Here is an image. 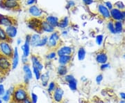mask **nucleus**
Here are the masks:
<instances>
[{
    "label": "nucleus",
    "mask_w": 125,
    "mask_h": 103,
    "mask_svg": "<svg viewBox=\"0 0 125 103\" xmlns=\"http://www.w3.org/2000/svg\"><path fill=\"white\" fill-rule=\"evenodd\" d=\"M70 24V19L67 16L63 17L62 19H59V23H58V28H59L61 30H65L67 27L69 26Z\"/></svg>",
    "instance_id": "nucleus-21"
},
{
    "label": "nucleus",
    "mask_w": 125,
    "mask_h": 103,
    "mask_svg": "<svg viewBox=\"0 0 125 103\" xmlns=\"http://www.w3.org/2000/svg\"><path fill=\"white\" fill-rule=\"evenodd\" d=\"M28 13L33 17H36L40 19L44 15V12L40 7H38L36 5H32L30 6L28 9Z\"/></svg>",
    "instance_id": "nucleus-7"
},
{
    "label": "nucleus",
    "mask_w": 125,
    "mask_h": 103,
    "mask_svg": "<svg viewBox=\"0 0 125 103\" xmlns=\"http://www.w3.org/2000/svg\"><path fill=\"white\" fill-rule=\"evenodd\" d=\"M68 84V86L70 88V89L72 91H75L77 90V85H78V82L76 78H74V80L70 81L67 82Z\"/></svg>",
    "instance_id": "nucleus-28"
},
{
    "label": "nucleus",
    "mask_w": 125,
    "mask_h": 103,
    "mask_svg": "<svg viewBox=\"0 0 125 103\" xmlns=\"http://www.w3.org/2000/svg\"><path fill=\"white\" fill-rule=\"evenodd\" d=\"M21 60H22V62L23 63V64H28L29 63V58L28 57H26L24 55L22 56V58H21Z\"/></svg>",
    "instance_id": "nucleus-41"
},
{
    "label": "nucleus",
    "mask_w": 125,
    "mask_h": 103,
    "mask_svg": "<svg viewBox=\"0 0 125 103\" xmlns=\"http://www.w3.org/2000/svg\"><path fill=\"white\" fill-rule=\"evenodd\" d=\"M11 69V62L10 58L0 55V72L8 73Z\"/></svg>",
    "instance_id": "nucleus-6"
},
{
    "label": "nucleus",
    "mask_w": 125,
    "mask_h": 103,
    "mask_svg": "<svg viewBox=\"0 0 125 103\" xmlns=\"http://www.w3.org/2000/svg\"><path fill=\"white\" fill-rule=\"evenodd\" d=\"M75 77H74V76H72V75H65V76H64V79H65V80L67 82H70V81L72 80H74Z\"/></svg>",
    "instance_id": "nucleus-39"
},
{
    "label": "nucleus",
    "mask_w": 125,
    "mask_h": 103,
    "mask_svg": "<svg viewBox=\"0 0 125 103\" xmlns=\"http://www.w3.org/2000/svg\"><path fill=\"white\" fill-rule=\"evenodd\" d=\"M38 95H37L35 93L31 92V102H32V103H37V102H38Z\"/></svg>",
    "instance_id": "nucleus-35"
},
{
    "label": "nucleus",
    "mask_w": 125,
    "mask_h": 103,
    "mask_svg": "<svg viewBox=\"0 0 125 103\" xmlns=\"http://www.w3.org/2000/svg\"><path fill=\"white\" fill-rule=\"evenodd\" d=\"M97 10L99 15L103 17V19L106 20H109L111 19V13L110 10L108 9L107 7L104 4H100L97 6Z\"/></svg>",
    "instance_id": "nucleus-9"
},
{
    "label": "nucleus",
    "mask_w": 125,
    "mask_h": 103,
    "mask_svg": "<svg viewBox=\"0 0 125 103\" xmlns=\"http://www.w3.org/2000/svg\"><path fill=\"white\" fill-rule=\"evenodd\" d=\"M32 69H33V74L36 77V79L37 80H39L40 79V76H41V71L36 67L32 66Z\"/></svg>",
    "instance_id": "nucleus-33"
},
{
    "label": "nucleus",
    "mask_w": 125,
    "mask_h": 103,
    "mask_svg": "<svg viewBox=\"0 0 125 103\" xmlns=\"http://www.w3.org/2000/svg\"><path fill=\"white\" fill-rule=\"evenodd\" d=\"M109 64H107V63H105V64H102V65H101V67H100V69H101V70H105L106 69H108V68H109Z\"/></svg>",
    "instance_id": "nucleus-44"
},
{
    "label": "nucleus",
    "mask_w": 125,
    "mask_h": 103,
    "mask_svg": "<svg viewBox=\"0 0 125 103\" xmlns=\"http://www.w3.org/2000/svg\"><path fill=\"white\" fill-rule=\"evenodd\" d=\"M120 96H121V98L123 99V100H125V93H121Z\"/></svg>",
    "instance_id": "nucleus-50"
},
{
    "label": "nucleus",
    "mask_w": 125,
    "mask_h": 103,
    "mask_svg": "<svg viewBox=\"0 0 125 103\" xmlns=\"http://www.w3.org/2000/svg\"><path fill=\"white\" fill-rule=\"evenodd\" d=\"M106 28L108 30V31L110 32L111 34H116L115 29V27H114V21L112 20L111 19L108 21Z\"/></svg>",
    "instance_id": "nucleus-26"
},
{
    "label": "nucleus",
    "mask_w": 125,
    "mask_h": 103,
    "mask_svg": "<svg viewBox=\"0 0 125 103\" xmlns=\"http://www.w3.org/2000/svg\"><path fill=\"white\" fill-rule=\"evenodd\" d=\"M72 59V55H61V56H58V62L59 64L61 65L67 66L71 62Z\"/></svg>",
    "instance_id": "nucleus-19"
},
{
    "label": "nucleus",
    "mask_w": 125,
    "mask_h": 103,
    "mask_svg": "<svg viewBox=\"0 0 125 103\" xmlns=\"http://www.w3.org/2000/svg\"><path fill=\"white\" fill-rule=\"evenodd\" d=\"M6 103V102H5V103Z\"/></svg>",
    "instance_id": "nucleus-54"
},
{
    "label": "nucleus",
    "mask_w": 125,
    "mask_h": 103,
    "mask_svg": "<svg viewBox=\"0 0 125 103\" xmlns=\"http://www.w3.org/2000/svg\"><path fill=\"white\" fill-rule=\"evenodd\" d=\"M120 103H125V100H122Z\"/></svg>",
    "instance_id": "nucleus-51"
},
{
    "label": "nucleus",
    "mask_w": 125,
    "mask_h": 103,
    "mask_svg": "<svg viewBox=\"0 0 125 103\" xmlns=\"http://www.w3.org/2000/svg\"><path fill=\"white\" fill-rule=\"evenodd\" d=\"M31 35L30 34H28L26 35L25 37V41L24 44L21 46V48L22 50L23 55L26 56V57H29L30 55V40H31Z\"/></svg>",
    "instance_id": "nucleus-11"
},
{
    "label": "nucleus",
    "mask_w": 125,
    "mask_h": 103,
    "mask_svg": "<svg viewBox=\"0 0 125 103\" xmlns=\"http://www.w3.org/2000/svg\"><path fill=\"white\" fill-rule=\"evenodd\" d=\"M15 24V20L12 17L0 14V26L2 28L9 26Z\"/></svg>",
    "instance_id": "nucleus-8"
},
{
    "label": "nucleus",
    "mask_w": 125,
    "mask_h": 103,
    "mask_svg": "<svg viewBox=\"0 0 125 103\" xmlns=\"http://www.w3.org/2000/svg\"><path fill=\"white\" fill-rule=\"evenodd\" d=\"M82 1L87 6H89V5L92 4L94 2V0H82Z\"/></svg>",
    "instance_id": "nucleus-46"
},
{
    "label": "nucleus",
    "mask_w": 125,
    "mask_h": 103,
    "mask_svg": "<svg viewBox=\"0 0 125 103\" xmlns=\"http://www.w3.org/2000/svg\"><path fill=\"white\" fill-rule=\"evenodd\" d=\"M9 38L6 35L5 32V29L1 26H0V42L1 41H9Z\"/></svg>",
    "instance_id": "nucleus-31"
},
{
    "label": "nucleus",
    "mask_w": 125,
    "mask_h": 103,
    "mask_svg": "<svg viewBox=\"0 0 125 103\" xmlns=\"http://www.w3.org/2000/svg\"><path fill=\"white\" fill-rule=\"evenodd\" d=\"M31 61L32 62V66L37 67L40 71H42L44 69V65L42 63L40 58L36 55H32L31 56Z\"/></svg>",
    "instance_id": "nucleus-16"
},
{
    "label": "nucleus",
    "mask_w": 125,
    "mask_h": 103,
    "mask_svg": "<svg viewBox=\"0 0 125 103\" xmlns=\"http://www.w3.org/2000/svg\"><path fill=\"white\" fill-rule=\"evenodd\" d=\"M40 33H52L55 31L56 28L51 26L47 22L45 19H42L40 22Z\"/></svg>",
    "instance_id": "nucleus-12"
},
{
    "label": "nucleus",
    "mask_w": 125,
    "mask_h": 103,
    "mask_svg": "<svg viewBox=\"0 0 125 103\" xmlns=\"http://www.w3.org/2000/svg\"><path fill=\"white\" fill-rule=\"evenodd\" d=\"M61 42V37L58 31H54L50 33L48 38V42L47 46L49 49L54 50V49H57L60 44Z\"/></svg>",
    "instance_id": "nucleus-2"
},
{
    "label": "nucleus",
    "mask_w": 125,
    "mask_h": 103,
    "mask_svg": "<svg viewBox=\"0 0 125 103\" xmlns=\"http://www.w3.org/2000/svg\"><path fill=\"white\" fill-rule=\"evenodd\" d=\"M19 61H20V55L18 52V48L16 46L13 49V53L11 58V69L13 70L17 69L19 64Z\"/></svg>",
    "instance_id": "nucleus-13"
},
{
    "label": "nucleus",
    "mask_w": 125,
    "mask_h": 103,
    "mask_svg": "<svg viewBox=\"0 0 125 103\" xmlns=\"http://www.w3.org/2000/svg\"><path fill=\"white\" fill-rule=\"evenodd\" d=\"M1 7L6 10H17L20 7V4L16 1H9V0H1L0 2Z\"/></svg>",
    "instance_id": "nucleus-5"
},
{
    "label": "nucleus",
    "mask_w": 125,
    "mask_h": 103,
    "mask_svg": "<svg viewBox=\"0 0 125 103\" xmlns=\"http://www.w3.org/2000/svg\"><path fill=\"white\" fill-rule=\"evenodd\" d=\"M57 53L55 51H51L48 53L46 55V58L48 60H53L54 59L56 58L57 57Z\"/></svg>",
    "instance_id": "nucleus-32"
},
{
    "label": "nucleus",
    "mask_w": 125,
    "mask_h": 103,
    "mask_svg": "<svg viewBox=\"0 0 125 103\" xmlns=\"http://www.w3.org/2000/svg\"><path fill=\"white\" fill-rule=\"evenodd\" d=\"M29 98L27 90L22 86H20L14 89L12 94V100L16 103H22L25 99Z\"/></svg>",
    "instance_id": "nucleus-1"
},
{
    "label": "nucleus",
    "mask_w": 125,
    "mask_h": 103,
    "mask_svg": "<svg viewBox=\"0 0 125 103\" xmlns=\"http://www.w3.org/2000/svg\"><path fill=\"white\" fill-rule=\"evenodd\" d=\"M5 88H4V86L2 84H0V98L5 93Z\"/></svg>",
    "instance_id": "nucleus-40"
},
{
    "label": "nucleus",
    "mask_w": 125,
    "mask_h": 103,
    "mask_svg": "<svg viewBox=\"0 0 125 103\" xmlns=\"http://www.w3.org/2000/svg\"><path fill=\"white\" fill-rule=\"evenodd\" d=\"M13 91H11L10 89L6 91L4 94L1 97L2 101H4V102H6V103L9 102V100H10V98H12V94H13Z\"/></svg>",
    "instance_id": "nucleus-27"
},
{
    "label": "nucleus",
    "mask_w": 125,
    "mask_h": 103,
    "mask_svg": "<svg viewBox=\"0 0 125 103\" xmlns=\"http://www.w3.org/2000/svg\"></svg>",
    "instance_id": "nucleus-55"
},
{
    "label": "nucleus",
    "mask_w": 125,
    "mask_h": 103,
    "mask_svg": "<svg viewBox=\"0 0 125 103\" xmlns=\"http://www.w3.org/2000/svg\"><path fill=\"white\" fill-rule=\"evenodd\" d=\"M47 86H47V91H48V92L50 93V94L53 93L54 90L56 89V88L57 87L56 82H54V81H52V82H49Z\"/></svg>",
    "instance_id": "nucleus-34"
},
{
    "label": "nucleus",
    "mask_w": 125,
    "mask_h": 103,
    "mask_svg": "<svg viewBox=\"0 0 125 103\" xmlns=\"http://www.w3.org/2000/svg\"><path fill=\"white\" fill-rule=\"evenodd\" d=\"M42 81V85L43 86H47L48 85V82L49 80V76L47 73H45L43 74H41V76H40V79Z\"/></svg>",
    "instance_id": "nucleus-29"
},
{
    "label": "nucleus",
    "mask_w": 125,
    "mask_h": 103,
    "mask_svg": "<svg viewBox=\"0 0 125 103\" xmlns=\"http://www.w3.org/2000/svg\"><path fill=\"white\" fill-rule=\"evenodd\" d=\"M115 8L120 9L121 10H125V6L123 4L121 1L117 2L116 4H115Z\"/></svg>",
    "instance_id": "nucleus-36"
},
{
    "label": "nucleus",
    "mask_w": 125,
    "mask_h": 103,
    "mask_svg": "<svg viewBox=\"0 0 125 103\" xmlns=\"http://www.w3.org/2000/svg\"><path fill=\"white\" fill-rule=\"evenodd\" d=\"M85 55H86V51H85L84 47H80L78 52H77V58L79 61H83L85 58Z\"/></svg>",
    "instance_id": "nucleus-24"
},
{
    "label": "nucleus",
    "mask_w": 125,
    "mask_h": 103,
    "mask_svg": "<svg viewBox=\"0 0 125 103\" xmlns=\"http://www.w3.org/2000/svg\"><path fill=\"white\" fill-rule=\"evenodd\" d=\"M13 53V49L9 41L0 42V54L8 58H11Z\"/></svg>",
    "instance_id": "nucleus-3"
},
{
    "label": "nucleus",
    "mask_w": 125,
    "mask_h": 103,
    "mask_svg": "<svg viewBox=\"0 0 125 103\" xmlns=\"http://www.w3.org/2000/svg\"><path fill=\"white\" fill-rule=\"evenodd\" d=\"M96 61L97 62L101 64H105L107 62L108 56L105 53H99L96 55Z\"/></svg>",
    "instance_id": "nucleus-22"
},
{
    "label": "nucleus",
    "mask_w": 125,
    "mask_h": 103,
    "mask_svg": "<svg viewBox=\"0 0 125 103\" xmlns=\"http://www.w3.org/2000/svg\"><path fill=\"white\" fill-rule=\"evenodd\" d=\"M41 38V35L40 33H34L31 35L30 40V45L32 47H38V45L39 44V42Z\"/></svg>",
    "instance_id": "nucleus-20"
},
{
    "label": "nucleus",
    "mask_w": 125,
    "mask_h": 103,
    "mask_svg": "<svg viewBox=\"0 0 125 103\" xmlns=\"http://www.w3.org/2000/svg\"><path fill=\"white\" fill-rule=\"evenodd\" d=\"M104 5H105V6H106L108 9L110 10H111V9L113 8V4H112L110 1H106V2H105Z\"/></svg>",
    "instance_id": "nucleus-45"
},
{
    "label": "nucleus",
    "mask_w": 125,
    "mask_h": 103,
    "mask_svg": "<svg viewBox=\"0 0 125 103\" xmlns=\"http://www.w3.org/2000/svg\"><path fill=\"white\" fill-rule=\"evenodd\" d=\"M23 71L24 73V77H26L27 79H29V80H31L33 79V71L31 70V67L29 64H25L23 65Z\"/></svg>",
    "instance_id": "nucleus-18"
},
{
    "label": "nucleus",
    "mask_w": 125,
    "mask_h": 103,
    "mask_svg": "<svg viewBox=\"0 0 125 103\" xmlns=\"http://www.w3.org/2000/svg\"><path fill=\"white\" fill-rule=\"evenodd\" d=\"M75 6V1L74 0H69L67 3V9H72Z\"/></svg>",
    "instance_id": "nucleus-37"
},
{
    "label": "nucleus",
    "mask_w": 125,
    "mask_h": 103,
    "mask_svg": "<svg viewBox=\"0 0 125 103\" xmlns=\"http://www.w3.org/2000/svg\"><path fill=\"white\" fill-rule=\"evenodd\" d=\"M22 103H32V102H31V99L29 98H27V99L24 100V101Z\"/></svg>",
    "instance_id": "nucleus-49"
},
{
    "label": "nucleus",
    "mask_w": 125,
    "mask_h": 103,
    "mask_svg": "<svg viewBox=\"0 0 125 103\" xmlns=\"http://www.w3.org/2000/svg\"><path fill=\"white\" fill-rule=\"evenodd\" d=\"M63 95L64 91L62 90V88L57 86L53 92V99L56 103H61L63 98Z\"/></svg>",
    "instance_id": "nucleus-15"
},
{
    "label": "nucleus",
    "mask_w": 125,
    "mask_h": 103,
    "mask_svg": "<svg viewBox=\"0 0 125 103\" xmlns=\"http://www.w3.org/2000/svg\"><path fill=\"white\" fill-rule=\"evenodd\" d=\"M61 35H62L63 37H66V36H67V35H68V31H66L65 29V30H62Z\"/></svg>",
    "instance_id": "nucleus-47"
},
{
    "label": "nucleus",
    "mask_w": 125,
    "mask_h": 103,
    "mask_svg": "<svg viewBox=\"0 0 125 103\" xmlns=\"http://www.w3.org/2000/svg\"><path fill=\"white\" fill-rule=\"evenodd\" d=\"M103 80V76L102 74H99L98 75L97 77H96V82H97V84H100L101 83V82Z\"/></svg>",
    "instance_id": "nucleus-43"
},
{
    "label": "nucleus",
    "mask_w": 125,
    "mask_h": 103,
    "mask_svg": "<svg viewBox=\"0 0 125 103\" xmlns=\"http://www.w3.org/2000/svg\"><path fill=\"white\" fill-rule=\"evenodd\" d=\"M67 72H68V69H67V66L59 64V66L57 68V73H58V76H65V75L67 74Z\"/></svg>",
    "instance_id": "nucleus-23"
},
{
    "label": "nucleus",
    "mask_w": 125,
    "mask_h": 103,
    "mask_svg": "<svg viewBox=\"0 0 125 103\" xmlns=\"http://www.w3.org/2000/svg\"><path fill=\"white\" fill-rule=\"evenodd\" d=\"M103 39H104V37L102 35H99L96 37V42L98 45H101L102 44L103 42Z\"/></svg>",
    "instance_id": "nucleus-38"
},
{
    "label": "nucleus",
    "mask_w": 125,
    "mask_h": 103,
    "mask_svg": "<svg viewBox=\"0 0 125 103\" xmlns=\"http://www.w3.org/2000/svg\"><path fill=\"white\" fill-rule=\"evenodd\" d=\"M4 29L9 40H13L15 38V37L18 35V27L15 26V24L6 27Z\"/></svg>",
    "instance_id": "nucleus-10"
},
{
    "label": "nucleus",
    "mask_w": 125,
    "mask_h": 103,
    "mask_svg": "<svg viewBox=\"0 0 125 103\" xmlns=\"http://www.w3.org/2000/svg\"><path fill=\"white\" fill-rule=\"evenodd\" d=\"M57 55L61 56V55H71L73 53V49L72 46H60L56 51Z\"/></svg>",
    "instance_id": "nucleus-14"
},
{
    "label": "nucleus",
    "mask_w": 125,
    "mask_h": 103,
    "mask_svg": "<svg viewBox=\"0 0 125 103\" xmlns=\"http://www.w3.org/2000/svg\"><path fill=\"white\" fill-rule=\"evenodd\" d=\"M0 103H2V100H1V98H0Z\"/></svg>",
    "instance_id": "nucleus-53"
},
{
    "label": "nucleus",
    "mask_w": 125,
    "mask_h": 103,
    "mask_svg": "<svg viewBox=\"0 0 125 103\" xmlns=\"http://www.w3.org/2000/svg\"><path fill=\"white\" fill-rule=\"evenodd\" d=\"M9 1H20V0H9Z\"/></svg>",
    "instance_id": "nucleus-52"
},
{
    "label": "nucleus",
    "mask_w": 125,
    "mask_h": 103,
    "mask_svg": "<svg viewBox=\"0 0 125 103\" xmlns=\"http://www.w3.org/2000/svg\"><path fill=\"white\" fill-rule=\"evenodd\" d=\"M45 21L47 22L51 26H52L54 28H58V23H59V18L56 16H54V15H47L45 17Z\"/></svg>",
    "instance_id": "nucleus-17"
},
{
    "label": "nucleus",
    "mask_w": 125,
    "mask_h": 103,
    "mask_svg": "<svg viewBox=\"0 0 125 103\" xmlns=\"http://www.w3.org/2000/svg\"><path fill=\"white\" fill-rule=\"evenodd\" d=\"M36 1L37 0H27L26 1V4L27 6H32V5H34L36 3Z\"/></svg>",
    "instance_id": "nucleus-42"
},
{
    "label": "nucleus",
    "mask_w": 125,
    "mask_h": 103,
    "mask_svg": "<svg viewBox=\"0 0 125 103\" xmlns=\"http://www.w3.org/2000/svg\"><path fill=\"white\" fill-rule=\"evenodd\" d=\"M114 27L115 29L116 34L117 33H121L123 31V23L122 21H114Z\"/></svg>",
    "instance_id": "nucleus-25"
},
{
    "label": "nucleus",
    "mask_w": 125,
    "mask_h": 103,
    "mask_svg": "<svg viewBox=\"0 0 125 103\" xmlns=\"http://www.w3.org/2000/svg\"><path fill=\"white\" fill-rule=\"evenodd\" d=\"M111 19L113 21H122L125 20V10H121L117 8H113L110 10Z\"/></svg>",
    "instance_id": "nucleus-4"
},
{
    "label": "nucleus",
    "mask_w": 125,
    "mask_h": 103,
    "mask_svg": "<svg viewBox=\"0 0 125 103\" xmlns=\"http://www.w3.org/2000/svg\"><path fill=\"white\" fill-rule=\"evenodd\" d=\"M16 43H17V44H18V46H20V45L22 44V40L20 38H18V39H17Z\"/></svg>",
    "instance_id": "nucleus-48"
},
{
    "label": "nucleus",
    "mask_w": 125,
    "mask_h": 103,
    "mask_svg": "<svg viewBox=\"0 0 125 103\" xmlns=\"http://www.w3.org/2000/svg\"><path fill=\"white\" fill-rule=\"evenodd\" d=\"M48 38H49V36L47 35L41 36V38H40V40L39 42V44L38 45V47H43V46H47V42H48Z\"/></svg>",
    "instance_id": "nucleus-30"
}]
</instances>
